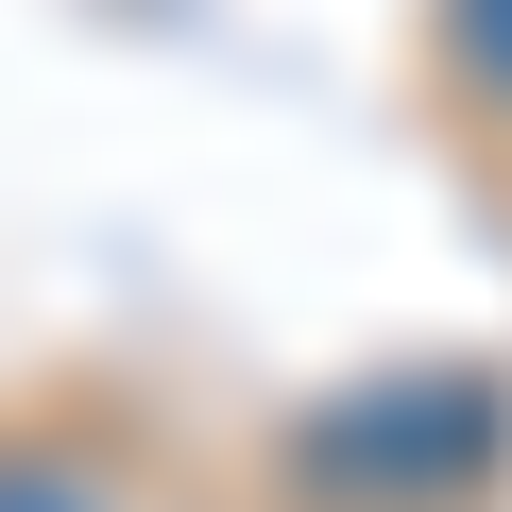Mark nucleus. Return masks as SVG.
Returning <instances> with one entry per match:
<instances>
[{"label":"nucleus","instance_id":"obj_1","mask_svg":"<svg viewBox=\"0 0 512 512\" xmlns=\"http://www.w3.org/2000/svg\"><path fill=\"white\" fill-rule=\"evenodd\" d=\"M427 35H444L461 103H495V120H512V0H427Z\"/></svg>","mask_w":512,"mask_h":512},{"label":"nucleus","instance_id":"obj_2","mask_svg":"<svg viewBox=\"0 0 512 512\" xmlns=\"http://www.w3.org/2000/svg\"><path fill=\"white\" fill-rule=\"evenodd\" d=\"M0 512H103L69 461H35V444H0Z\"/></svg>","mask_w":512,"mask_h":512}]
</instances>
